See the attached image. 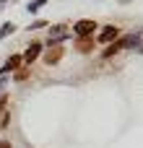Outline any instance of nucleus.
Returning a JSON list of instances; mask_svg holds the SVG:
<instances>
[{
  "label": "nucleus",
  "mask_w": 143,
  "mask_h": 148,
  "mask_svg": "<svg viewBox=\"0 0 143 148\" xmlns=\"http://www.w3.org/2000/svg\"><path fill=\"white\" fill-rule=\"evenodd\" d=\"M117 36H120V31H117L115 26H104V29L99 31V42H102V44H107V42H115Z\"/></svg>",
  "instance_id": "obj_1"
},
{
  "label": "nucleus",
  "mask_w": 143,
  "mask_h": 148,
  "mask_svg": "<svg viewBox=\"0 0 143 148\" xmlns=\"http://www.w3.org/2000/svg\"><path fill=\"white\" fill-rule=\"evenodd\" d=\"M141 34L135 31V34H128V36H117V42H120V47L122 49H128V47H135V44H141Z\"/></svg>",
  "instance_id": "obj_2"
},
{
  "label": "nucleus",
  "mask_w": 143,
  "mask_h": 148,
  "mask_svg": "<svg viewBox=\"0 0 143 148\" xmlns=\"http://www.w3.org/2000/svg\"><path fill=\"white\" fill-rule=\"evenodd\" d=\"M39 52H42V44H36V42H34V44L26 49V55H23V62H34V60L39 57Z\"/></svg>",
  "instance_id": "obj_3"
},
{
  "label": "nucleus",
  "mask_w": 143,
  "mask_h": 148,
  "mask_svg": "<svg viewBox=\"0 0 143 148\" xmlns=\"http://www.w3.org/2000/svg\"><path fill=\"white\" fill-rule=\"evenodd\" d=\"M65 26H52V31H50V44H57V39H65Z\"/></svg>",
  "instance_id": "obj_4"
},
{
  "label": "nucleus",
  "mask_w": 143,
  "mask_h": 148,
  "mask_svg": "<svg viewBox=\"0 0 143 148\" xmlns=\"http://www.w3.org/2000/svg\"><path fill=\"white\" fill-rule=\"evenodd\" d=\"M76 31H78L81 36L91 34V31H94V21H78V23H76Z\"/></svg>",
  "instance_id": "obj_5"
},
{
  "label": "nucleus",
  "mask_w": 143,
  "mask_h": 148,
  "mask_svg": "<svg viewBox=\"0 0 143 148\" xmlns=\"http://www.w3.org/2000/svg\"><path fill=\"white\" fill-rule=\"evenodd\" d=\"M60 55H63V49H60V44H52V49L47 52V57H44V60H47L50 65H55V62L60 60Z\"/></svg>",
  "instance_id": "obj_6"
},
{
  "label": "nucleus",
  "mask_w": 143,
  "mask_h": 148,
  "mask_svg": "<svg viewBox=\"0 0 143 148\" xmlns=\"http://www.w3.org/2000/svg\"><path fill=\"white\" fill-rule=\"evenodd\" d=\"M18 62H21V57H18V55H13V57L8 60V65H3V73H5V70H10V68H16Z\"/></svg>",
  "instance_id": "obj_7"
},
{
  "label": "nucleus",
  "mask_w": 143,
  "mask_h": 148,
  "mask_svg": "<svg viewBox=\"0 0 143 148\" xmlns=\"http://www.w3.org/2000/svg\"><path fill=\"white\" fill-rule=\"evenodd\" d=\"M13 31H16V23H5V26L0 29V39H3V36H8V34H13Z\"/></svg>",
  "instance_id": "obj_8"
},
{
  "label": "nucleus",
  "mask_w": 143,
  "mask_h": 148,
  "mask_svg": "<svg viewBox=\"0 0 143 148\" xmlns=\"http://www.w3.org/2000/svg\"><path fill=\"white\" fill-rule=\"evenodd\" d=\"M78 49H81V52H91V42H89V39H81V42H78Z\"/></svg>",
  "instance_id": "obj_9"
},
{
  "label": "nucleus",
  "mask_w": 143,
  "mask_h": 148,
  "mask_svg": "<svg viewBox=\"0 0 143 148\" xmlns=\"http://www.w3.org/2000/svg\"><path fill=\"white\" fill-rule=\"evenodd\" d=\"M44 3H47V0H31V3H29V10H39Z\"/></svg>",
  "instance_id": "obj_10"
},
{
  "label": "nucleus",
  "mask_w": 143,
  "mask_h": 148,
  "mask_svg": "<svg viewBox=\"0 0 143 148\" xmlns=\"http://www.w3.org/2000/svg\"><path fill=\"white\" fill-rule=\"evenodd\" d=\"M42 26H47V23H44V21H34V23H31L29 29H42Z\"/></svg>",
  "instance_id": "obj_11"
},
{
  "label": "nucleus",
  "mask_w": 143,
  "mask_h": 148,
  "mask_svg": "<svg viewBox=\"0 0 143 148\" xmlns=\"http://www.w3.org/2000/svg\"><path fill=\"white\" fill-rule=\"evenodd\" d=\"M0 148H10V146H8V143H0Z\"/></svg>",
  "instance_id": "obj_12"
},
{
  "label": "nucleus",
  "mask_w": 143,
  "mask_h": 148,
  "mask_svg": "<svg viewBox=\"0 0 143 148\" xmlns=\"http://www.w3.org/2000/svg\"><path fill=\"white\" fill-rule=\"evenodd\" d=\"M0 3H5V0H0Z\"/></svg>",
  "instance_id": "obj_13"
}]
</instances>
